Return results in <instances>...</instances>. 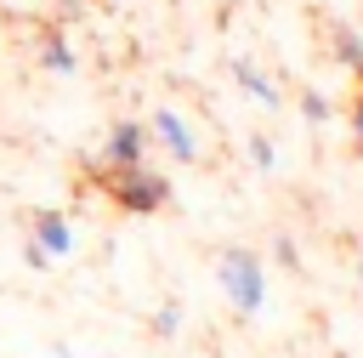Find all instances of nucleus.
Instances as JSON below:
<instances>
[{"label":"nucleus","instance_id":"nucleus-1","mask_svg":"<svg viewBox=\"0 0 363 358\" xmlns=\"http://www.w3.org/2000/svg\"><path fill=\"white\" fill-rule=\"evenodd\" d=\"M91 170V182L102 188V199H113V210H125V216H159L164 205H170V176L159 170V165H113V170H102V165H85Z\"/></svg>","mask_w":363,"mask_h":358},{"label":"nucleus","instance_id":"nucleus-2","mask_svg":"<svg viewBox=\"0 0 363 358\" xmlns=\"http://www.w3.org/2000/svg\"><path fill=\"white\" fill-rule=\"evenodd\" d=\"M216 284L227 290L233 313L255 318V313L267 307V261H261V250H250V244H221V256H216Z\"/></svg>","mask_w":363,"mask_h":358},{"label":"nucleus","instance_id":"nucleus-3","mask_svg":"<svg viewBox=\"0 0 363 358\" xmlns=\"http://www.w3.org/2000/svg\"><path fill=\"white\" fill-rule=\"evenodd\" d=\"M147 136L159 142V153H170V165H199V131L176 114V108H153L147 114Z\"/></svg>","mask_w":363,"mask_h":358},{"label":"nucleus","instance_id":"nucleus-4","mask_svg":"<svg viewBox=\"0 0 363 358\" xmlns=\"http://www.w3.org/2000/svg\"><path fill=\"white\" fill-rule=\"evenodd\" d=\"M147 142H153V136H147V119H113L91 165H102V170H113V165H142V159H147Z\"/></svg>","mask_w":363,"mask_h":358},{"label":"nucleus","instance_id":"nucleus-5","mask_svg":"<svg viewBox=\"0 0 363 358\" xmlns=\"http://www.w3.org/2000/svg\"><path fill=\"white\" fill-rule=\"evenodd\" d=\"M28 239L51 256V261H62V256H74V222H68V210H51V205H40L34 216H28Z\"/></svg>","mask_w":363,"mask_h":358},{"label":"nucleus","instance_id":"nucleus-6","mask_svg":"<svg viewBox=\"0 0 363 358\" xmlns=\"http://www.w3.org/2000/svg\"><path fill=\"white\" fill-rule=\"evenodd\" d=\"M227 74H233V80H238V91H244V97H255L261 108H284V91L272 85V74H267L261 63H250V57H233V63H227Z\"/></svg>","mask_w":363,"mask_h":358},{"label":"nucleus","instance_id":"nucleus-7","mask_svg":"<svg viewBox=\"0 0 363 358\" xmlns=\"http://www.w3.org/2000/svg\"><path fill=\"white\" fill-rule=\"evenodd\" d=\"M40 68H45V74H62V80L79 74V51L68 45L62 28H40Z\"/></svg>","mask_w":363,"mask_h":358},{"label":"nucleus","instance_id":"nucleus-8","mask_svg":"<svg viewBox=\"0 0 363 358\" xmlns=\"http://www.w3.org/2000/svg\"><path fill=\"white\" fill-rule=\"evenodd\" d=\"M329 51H335V63H346V68L363 80V34H357L346 17H329Z\"/></svg>","mask_w":363,"mask_h":358},{"label":"nucleus","instance_id":"nucleus-9","mask_svg":"<svg viewBox=\"0 0 363 358\" xmlns=\"http://www.w3.org/2000/svg\"><path fill=\"white\" fill-rule=\"evenodd\" d=\"M295 108H301V119H306V125H312V131H323V125H329V119H335V102H329V97H323V91H312V85H306V91H301V97H295Z\"/></svg>","mask_w":363,"mask_h":358},{"label":"nucleus","instance_id":"nucleus-10","mask_svg":"<svg viewBox=\"0 0 363 358\" xmlns=\"http://www.w3.org/2000/svg\"><path fill=\"white\" fill-rule=\"evenodd\" d=\"M250 159H255V170H278V148H272V136L250 131Z\"/></svg>","mask_w":363,"mask_h":358},{"label":"nucleus","instance_id":"nucleus-11","mask_svg":"<svg viewBox=\"0 0 363 358\" xmlns=\"http://www.w3.org/2000/svg\"><path fill=\"white\" fill-rule=\"evenodd\" d=\"M176 330H182V301H164L153 313V335H176Z\"/></svg>","mask_w":363,"mask_h":358},{"label":"nucleus","instance_id":"nucleus-12","mask_svg":"<svg viewBox=\"0 0 363 358\" xmlns=\"http://www.w3.org/2000/svg\"><path fill=\"white\" fill-rule=\"evenodd\" d=\"M346 131H352V153L363 159V91H357L352 108H346Z\"/></svg>","mask_w":363,"mask_h":358},{"label":"nucleus","instance_id":"nucleus-13","mask_svg":"<svg viewBox=\"0 0 363 358\" xmlns=\"http://www.w3.org/2000/svg\"><path fill=\"white\" fill-rule=\"evenodd\" d=\"M272 256H278L284 267H301V250H295V239H289V233H278V239H272Z\"/></svg>","mask_w":363,"mask_h":358},{"label":"nucleus","instance_id":"nucleus-14","mask_svg":"<svg viewBox=\"0 0 363 358\" xmlns=\"http://www.w3.org/2000/svg\"><path fill=\"white\" fill-rule=\"evenodd\" d=\"M23 267H34V273H45V267H51V256H45V250H40L34 239H23Z\"/></svg>","mask_w":363,"mask_h":358},{"label":"nucleus","instance_id":"nucleus-15","mask_svg":"<svg viewBox=\"0 0 363 358\" xmlns=\"http://www.w3.org/2000/svg\"><path fill=\"white\" fill-rule=\"evenodd\" d=\"M57 11H62V23H79L91 11V0H57Z\"/></svg>","mask_w":363,"mask_h":358},{"label":"nucleus","instance_id":"nucleus-16","mask_svg":"<svg viewBox=\"0 0 363 358\" xmlns=\"http://www.w3.org/2000/svg\"><path fill=\"white\" fill-rule=\"evenodd\" d=\"M102 6H125V0H102Z\"/></svg>","mask_w":363,"mask_h":358},{"label":"nucleus","instance_id":"nucleus-17","mask_svg":"<svg viewBox=\"0 0 363 358\" xmlns=\"http://www.w3.org/2000/svg\"><path fill=\"white\" fill-rule=\"evenodd\" d=\"M357 278H363V261H357Z\"/></svg>","mask_w":363,"mask_h":358}]
</instances>
